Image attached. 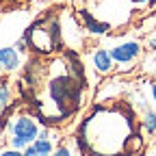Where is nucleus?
I'll return each mask as SVG.
<instances>
[{
	"instance_id": "14",
	"label": "nucleus",
	"mask_w": 156,
	"mask_h": 156,
	"mask_svg": "<svg viewBox=\"0 0 156 156\" xmlns=\"http://www.w3.org/2000/svg\"><path fill=\"white\" fill-rule=\"evenodd\" d=\"M136 5H156V0H132Z\"/></svg>"
},
{
	"instance_id": "10",
	"label": "nucleus",
	"mask_w": 156,
	"mask_h": 156,
	"mask_svg": "<svg viewBox=\"0 0 156 156\" xmlns=\"http://www.w3.org/2000/svg\"><path fill=\"white\" fill-rule=\"evenodd\" d=\"M0 156H24L22 150H15V147H0Z\"/></svg>"
},
{
	"instance_id": "4",
	"label": "nucleus",
	"mask_w": 156,
	"mask_h": 156,
	"mask_svg": "<svg viewBox=\"0 0 156 156\" xmlns=\"http://www.w3.org/2000/svg\"><path fill=\"white\" fill-rule=\"evenodd\" d=\"M143 54V46L139 41H134V39H128V41H122L111 48V56L117 67H130L134 65L136 61L141 58Z\"/></svg>"
},
{
	"instance_id": "13",
	"label": "nucleus",
	"mask_w": 156,
	"mask_h": 156,
	"mask_svg": "<svg viewBox=\"0 0 156 156\" xmlns=\"http://www.w3.org/2000/svg\"><path fill=\"white\" fill-rule=\"evenodd\" d=\"M22 154H24V156H39V154H37V150L33 147V143H30V145H26V147L22 150Z\"/></svg>"
},
{
	"instance_id": "15",
	"label": "nucleus",
	"mask_w": 156,
	"mask_h": 156,
	"mask_svg": "<svg viewBox=\"0 0 156 156\" xmlns=\"http://www.w3.org/2000/svg\"><path fill=\"white\" fill-rule=\"evenodd\" d=\"M152 80H156V67L152 69Z\"/></svg>"
},
{
	"instance_id": "1",
	"label": "nucleus",
	"mask_w": 156,
	"mask_h": 156,
	"mask_svg": "<svg viewBox=\"0 0 156 156\" xmlns=\"http://www.w3.org/2000/svg\"><path fill=\"white\" fill-rule=\"evenodd\" d=\"M134 122L126 104H98L80 124L78 145L89 156H126V143L136 130Z\"/></svg>"
},
{
	"instance_id": "3",
	"label": "nucleus",
	"mask_w": 156,
	"mask_h": 156,
	"mask_svg": "<svg viewBox=\"0 0 156 156\" xmlns=\"http://www.w3.org/2000/svg\"><path fill=\"white\" fill-rule=\"evenodd\" d=\"M26 41H28V50L35 56H54L63 46V37H61V22L58 17H44L35 22L26 33Z\"/></svg>"
},
{
	"instance_id": "8",
	"label": "nucleus",
	"mask_w": 156,
	"mask_h": 156,
	"mask_svg": "<svg viewBox=\"0 0 156 156\" xmlns=\"http://www.w3.org/2000/svg\"><path fill=\"white\" fill-rule=\"evenodd\" d=\"M11 106H13V87L7 78H0V117H5Z\"/></svg>"
},
{
	"instance_id": "16",
	"label": "nucleus",
	"mask_w": 156,
	"mask_h": 156,
	"mask_svg": "<svg viewBox=\"0 0 156 156\" xmlns=\"http://www.w3.org/2000/svg\"><path fill=\"white\" fill-rule=\"evenodd\" d=\"M0 78H2V72H0Z\"/></svg>"
},
{
	"instance_id": "7",
	"label": "nucleus",
	"mask_w": 156,
	"mask_h": 156,
	"mask_svg": "<svg viewBox=\"0 0 156 156\" xmlns=\"http://www.w3.org/2000/svg\"><path fill=\"white\" fill-rule=\"evenodd\" d=\"M78 20H80V24L85 26V30L89 35H95V37H100V35H106L111 30V24L106 22V20H98L95 15H91L89 11H78Z\"/></svg>"
},
{
	"instance_id": "11",
	"label": "nucleus",
	"mask_w": 156,
	"mask_h": 156,
	"mask_svg": "<svg viewBox=\"0 0 156 156\" xmlns=\"http://www.w3.org/2000/svg\"><path fill=\"white\" fill-rule=\"evenodd\" d=\"M52 156H72V150L67 145H58V147H54Z\"/></svg>"
},
{
	"instance_id": "5",
	"label": "nucleus",
	"mask_w": 156,
	"mask_h": 156,
	"mask_svg": "<svg viewBox=\"0 0 156 156\" xmlns=\"http://www.w3.org/2000/svg\"><path fill=\"white\" fill-rule=\"evenodd\" d=\"M91 63H93V69L100 76H111L115 69V61H113L108 48H95L91 52Z\"/></svg>"
},
{
	"instance_id": "12",
	"label": "nucleus",
	"mask_w": 156,
	"mask_h": 156,
	"mask_svg": "<svg viewBox=\"0 0 156 156\" xmlns=\"http://www.w3.org/2000/svg\"><path fill=\"white\" fill-rule=\"evenodd\" d=\"M147 95H150V100H152V104H154V108H156V80H152V83L147 85Z\"/></svg>"
},
{
	"instance_id": "9",
	"label": "nucleus",
	"mask_w": 156,
	"mask_h": 156,
	"mask_svg": "<svg viewBox=\"0 0 156 156\" xmlns=\"http://www.w3.org/2000/svg\"><path fill=\"white\" fill-rule=\"evenodd\" d=\"M139 128L143 130V134H156V108L143 106V113L139 117Z\"/></svg>"
},
{
	"instance_id": "2",
	"label": "nucleus",
	"mask_w": 156,
	"mask_h": 156,
	"mask_svg": "<svg viewBox=\"0 0 156 156\" xmlns=\"http://www.w3.org/2000/svg\"><path fill=\"white\" fill-rule=\"evenodd\" d=\"M41 128L44 126H41L39 115L26 106H20V104H13L7 111V115L2 117L5 143L15 150H24L26 145H30L39 136Z\"/></svg>"
},
{
	"instance_id": "6",
	"label": "nucleus",
	"mask_w": 156,
	"mask_h": 156,
	"mask_svg": "<svg viewBox=\"0 0 156 156\" xmlns=\"http://www.w3.org/2000/svg\"><path fill=\"white\" fill-rule=\"evenodd\" d=\"M20 63H22V52L15 46H2L0 48V72L2 74H13Z\"/></svg>"
}]
</instances>
